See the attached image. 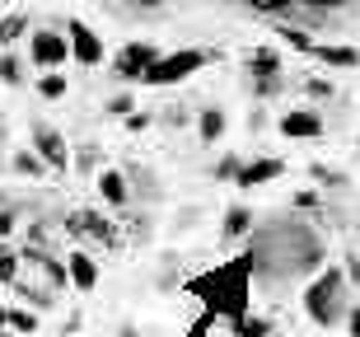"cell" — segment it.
Here are the masks:
<instances>
[{
  "label": "cell",
  "instance_id": "6da1fadb",
  "mask_svg": "<svg viewBox=\"0 0 360 337\" xmlns=\"http://www.w3.org/2000/svg\"><path fill=\"white\" fill-rule=\"evenodd\" d=\"M187 291L201 300V310L225 319L229 328L248 319V295H253V253L234 257V262H220V267L201 272L187 281Z\"/></svg>",
  "mask_w": 360,
  "mask_h": 337
},
{
  "label": "cell",
  "instance_id": "7a4b0ae2",
  "mask_svg": "<svg viewBox=\"0 0 360 337\" xmlns=\"http://www.w3.org/2000/svg\"><path fill=\"white\" fill-rule=\"evenodd\" d=\"M347 295H351V281H347V272L337 267H323L314 281L304 286V310H309V319L319 328H333V324H347V314H351V305H347Z\"/></svg>",
  "mask_w": 360,
  "mask_h": 337
},
{
  "label": "cell",
  "instance_id": "3957f363",
  "mask_svg": "<svg viewBox=\"0 0 360 337\" xmlns=\"http://www.w3.org/2000/svg\"><path fill=\"white\" fill-rule=\"evenodd\" d=\"M66 234L80 248H122V234H117V225L108 220V211H94V206H75L66 216Z\"/></svg>",
  "mask_w": 360,
  "mask_h": 337
},
{
  "label": "cell",
  "instance_id": "277c9868",
  "mask_svg": "<svg viewBox=\"0 0 360 337\" xmlns=\"http://www.w3.org/2000/svg\"><path fill=\"white\" fill-rule=\"evenodd\" d=\"M206 61H211V52H201V47H178V52H164L160 61L141 75V84H178V80H187V75H197Z\"/></svg>",
  "mask_w": 360,
  "mask_h": 337
},
{
  "label": "cell",
  "instance_id": "5b68a950",
  "mask_svg": "<svg viewBox=\"0 0 360 337\" xmlns=\"http://www.w3.org/2000/svg\"><path fill=\"white\" fill-rule=\"evenodd\" d=\"M28 61L38 70H56L70 61V42L66 33H56V28H38V33H28Z\"/></svg>",
  "mask_w": 360,
  "mask_h": 337
},
{
  "label": "cell",
  "instance_id": "8992f818",
  "mask_svg": "<svg viewBox=\"0 0 360 337\" xmlns=\"http://www.w3.org/2000/svg\"><path fill=\"white\" fill-rule=\"evenodd\" d=\"M160 56L164 52L155 47V42H127V47H117V56H112V70H117L122 80H141Z\"/></svg>",
  "mask_w": 360,
  "mask_h": 337
},
{
  "label": "cell",
  "instance_id": "52a82bcc",
  "mask_svg": "<svg viewBox=\"0 0 360 337\" xmlns=\"http://www.w3.org/2000/svg\"><path fill=\"white\" fill-rule=\"evenodd\" d=\"M66 42H70V61H75V66H98V61H103V38H98L89 24H80V19H70Z\"/></svg>",
  "mask_w": 360,
  "mask_h": 337
},
{
  "label": "cell",
  "instance_id": "ba28073f",
  "mask_svg": "<svg viewBox=\"0 0 360 337\" xmlns=\"http://www.w3.org/2000/svg\"><path fill=\"white\" fill-rule=\"evenodd\" d=\"M33 155H38L42 164H47V169H56V174H61V169H70V150H66V141H61V132H56V127H33Z\"/></svg>",
  "mask_w": 360,
  "mask_h": 337
},
{
  "label": "cell",
  "instance_id": "9c48e42d",
  "mask_svg": "<svg viewBox=\"0 0 360 337\" xmlns=\"http://www.w3.org/2000/svg\"><path fill=\"white\" fill-rule=\"evenodd\" d=\"M281 174H285V164H281L276 155H257V160H243V169H239L234 183L248 192V188H262V183H271V178H281Z\"/></svg>",
  "mask_w": 360,
  "mask_h": 337
},
{
  "label": "cell",
  "instance_id": "30bf717a",
  "mask_svg": "<svg viewBox=\"0 0 360 337\" xmlns=\"http://www.w3.org/2000/svg\"><path fill=\"white\" fill-rule=\"evenodd\" d=\"M281 136H290V141H319L323 136V117L309 108H290L281 117Z\"/></svg>",
  "mask_w": 360,
  "mask_h": 337
},
{
  "label": "cell",
  "instance_id": "8fae6325",
  "mask_svg": "<svg viewBox=\"0 0 360 337\" xmlns=\"http://www.w3.org/2000/svg\"><path fill=\"white\" fill-rule=\"evenodd\" d=\"M323 66H337V70H356L360 66V47H351V42H314V52Z\"/></svg>",
  "mask_w": 360,
  "mask_h": 337
},
{
  "label": "cell",
  "instance_id": "7c38bea8",
  "mask_svg": "<svg viewBox=\"0 0 360 337\" xmlns=\"http://www.w3.org/2000/svg\"><path fill=\"white\" fill-rule=\"evenodd\" d=\"M66 272H70V286H75V291H94V286H98V262H94L84 248H70L66 253Z\"/></svg>",
  "mask_w": 360,
  "mask_h": 337
},
{
  "label": "cell",
  "instance_id": "4fadbf2b",
  "mask_svg": "<svg viewBox=\"0 0 360 337\" xmlns=\"http://www.w3.org/2000/svg\"><path fill=\"white\" fill-rule=\"evenodd\" d=\"M253 225H257V211H248V206H229L225 220H220V234H225V239H243Z\"/></svg>",
  "mask_w": 360,
  "mask_h": 337
},
{
  "label": "cell",
  "instance_id": "5bb4252c",
  "mask_svg": "<svg viewBox=\"0 0 360 337\" xmlns=\"http://www.w3.org/2000/svg\"><path fill=\"white\" fill-rule=\"evenodd\" d=\"M248 70H253V80H281V56L271 47H253L248 52Z\"/></svg>",
  "mask_w": 360,
  "mask_h": 337
},
{
  "label": "cell",
  "instance_id": "9a60e30c",
  "mask_svg": "<svg viewBox=\"0 0 360 337\" xmlns=\"http://www.w3.org/2000/svg\"><path fill=\"white\" fill-rule=\"evenodd\" d=\"M98 192H103L108 206H127V197H131V192H127V178H122L117 169H103V174H98Z\"/></svg>",
  "mask_w": 360,
  "mask_h": 337
},
{
  "label": "cell",
  "instance_id": "2e32d148",
  "mask_svg": "<svg viewBox=\"0 0 360 337\" xmlns=\"http://www.w3.org/2000/svg\"><path fill=\"white\" fill-rule=\"evenodd\" d=\"M19 272H24V253H19L10 239H0V286H14Z\"/></svg>",
  "mask_w": 360,
  "mask_h": 337
},
{
  "label": "cell",
  "instance_id": "e0dca14e",
  "mask_svg": "<svg viewBox=\"0 0 360 337\" xmlns=\"http://www.w3.org/2000/svg\"><path fill=\"white\" fill-rule=\"evenodd\" d=\"M14 291H19V295L28 300V310H52V291H42L38 281H24V276H19V281H14Z\"/></svg>",
  "mask_w": 360,
  "mask_h": 337
},
{
  "label": "cell",
  "instance_id": "ac0fdd59",
  "mask_svg": "<svg viewBox=\"0 0 360 337\" xmlns=\"http://www.w3.org/2000/svg\"><path fill=\"white\" fill-rule=\"evenodd\" d=\"M19 38H28V14H5L0 19V47H10V42H19Z\"/></svg>",
  "mask_w": 360,
  "mask_h": 337
},
{
  "label": "cell",
  "instance_id": "d6986e66",
  "mask_svg": "<svg viewBox=\"0 0 360 337\" xmlns=\"http://www.w3.org/2000/svg\"><path fill=\"white\" fill-rule=\"evenodd\" d=\"M197 132H201V141H220V136H225V113L220 108H201Z\"/></svg>",
  "mask_w": 360,
  "mask_h": 337
},
{
  "label": "cell",
  "instance_id": "ffe728a7",
  "mask_svg": "<svg viewBox=\"0 0 360 337\" xmlns=\"http://www.w3.org/2000/svg\"><path fill=\"white\" fill-rule=\"evenodd\" d=\"M5 333L33 337V333H38V310H10V324H5Z\"/></svg>",
  "mask_w": 360,
  "mask_h": 337
},
{
  "label": "cell",
  "instance_id": "44dd1931",
  "mask_svg": "<svg viewBox=\"0 0 360 337\" xmlns=\"http://www.w3.org/2000/svg\"><path fill=\"white\" fill-rule=\"evenodd\" d=\"M276 38L285 42V47H295V52H314V38H309L304 28H295V24H276Z\"/></svg>",
  "mask_w": 360,
  "mask_h": 337
},
{
  "label": "cell",
  "instance_id": "7402d4cb",
  "mask_svg": "<svg viewBox=\"0 0 360 337\" xmlns=\"http://www.w3.org/2000/svg\"><path fill=\"white\" fill-rule=\"evenodd\" d=\"M14 174H24V178H42V174H47V164H42L38 155H33V150H19V155H14Z\"/></svg>",
  "mask_w": 360,
  "mask_h": 337
},
{
  "label": "cell",
  "instance_id": "603a6c76",
  "mask_svg": "<svg viewBox=\"0 0 360 337\" xmlns=\"http://www.w3.org/2000/svg\"><path fill=\"white\" fill-rule=\"evenodd\" d=\"M243 10H253V14H290L300 0H239Z\"/></svg>",
  "mask_w": 360,
  "mask_h": 337
},
{
  "label": "cell",
  "instance_id": "cb8c5ba5",
  "mask_svg": "<svg viewBox=\"0 0 360 337\" xmlns=\"http://www.w3.org/2000/svg\"><path fill=\"white\" fill-rule=\"evenodd\" d=\"M0 80L5 84H24V66H19L14 52H0Z\"/></svg>",
  "mask_w": 360,
  "mask_h": 337
},
{
  "label": "cell",
  "instance_id": "d4e9b609",
  "mask_svg": "<svg viewBox=\"0 0 360 337\" xmlns=\"http://www.w3.org/2000/svg\"><path fill=\"white\" fill-rule=\"evenodd\" d=\"M234 337H271V319H243V324H234Z\"/></svg>",
  "mask_w": 360,
  "mask_h": 337
},
{
  "label": "cell",
  "instance_id": "484cf974",
  "mask_svg": "<svg viewBox=\"0 0 360 337\" xmlns=\"http://www.w3.org/2000/svg\"><path fill=\"white\" fill-rule=\"evenodd\" d=\"M66 89H70V84H66V75H56V70H47V75L38 80V94H42V98H61Z\"/></svg>",
  "mask_w": 360,
  "mask_h": 337
},
{
  "label": "cell",
  "instance_id": "4316f807",
  "mask_svg": "<svg viewBox=\"0 0 360 337\" xmlns=\"http://www.w3.org/2000/svg\"><path fill=\"white\" fill-rule=\"evenodd\" d=\"M239 169H243L239 155H225V160L215 164V178H220V183H234V178H239Z\"/></svg>",
  "mask_w": 360,
  "mask_h": 337
},
{
  "label": "cell",
  "instance_id": "83f0119b",
  "mask_svg": "<svg viewBox=\"0 0 360 337\" xmlns=\"http://www.w3.org/2000/svg\"><path fill=\"white\" fill-rule=\"evenodd\" d=\"M108 113H112V117H131V94H112V98H108Z\"/></svg>",
  "mask_w": 360,
  "mask_h": 337
},
{
  "label": "cell",
  "instance_id": "f1b7e54d",
  "mask_svg": "<svg viewBox=\"0 0 360 337\" xmlns=\"http://www.w3.org/2000/svg\"><path fill=\"white\" fill-rule=\"evenodd\" d=\"M211 324H215V314H206V310H201V314H197V324L187 328L183 337H206V333H211Z\"/></svg>",
  "mask_w": 360,
  "mask_h": 337
},
{
  "label": "cell",
  "instance_id": "f546056e",
  "mask_svg": "<svg viewBox=\"0 0 360 337\" xmlns=\"http://www.w3.org/2000/svg\"><path fill=\"white\" fill-rule=\"evenodd\" d=\"M304 10H314V14H333V10H342L347 0H300Z\"/></svg>",
  "mask_w": 360,
  "mask_h": 337
},
{
  "label": "cell",
  "instance_id": "4dcf8cb0",
  "mask_svg": "<svg viewBox=\"0 0 360 337\" xmlns=\"http://www.w3.org/2000/svg\"><path fill=\"white\" fill-rule=\"evenodd\" d=\"M146 127H150L146 113H131V117H127V132H146Z\"/></svg>",
  "mask_w": 360,
  "mask_h": 337
},
{
  "label": "cell",
  "instance_id": "1f68e13d",
  "mask_svg": "<svg viewBox=\"0 0 360 337\" xmlns=\"http://www.w3.org/2000/svg\"><path fill=\"white\" fill-rule=\"evenodd\" d=\"M347 328H351V337H360V305H351V314H347Z\"/></svg>",
  "mask_w": 360,
  "mask_h": 337
},
{
  "label": "cell",
  "instance_id": "d6a6232c",
  "mask_svg": "<svg viewBox=\"0 0 360 337\" xmlns=\"http://www.w3.org/2000/svg\"><path fill=\"white\" fill-rule=\"evenodd\" d=\"M281 89V80H257V98H267V94H276Z\"/></svg>",
  "mask_w": 360,
  "mask_h": 337
},
{
  "label": "cell",
  "instance_id": "836d02e7",
  "mask_svg": "<svg viewBox=\"0 0 360 337\" xmlns=\"http://www.w3.org/2000/svg\"><path fill=\"white\" fill-rule=\"evenodd\" d=\"M131 10H160V5H169V0H127Z\"/></svg>",
  "mask_w": 360,
  "mask_h": 337
},
{
  "label": "cell",
  "instance_id": "e575fe53",
  "mask_svg": "<svg viewBox=\"0 0 360 337\" xmlns=\"http://www.w3.org/2000/svg\"><path fill=\"white\" fill-rule=\"evenodd\" d=\"M10 229H14V211H0V239H5Z\"/></svg>",
  "mask_w": 360,
  "mask_h": 337
},
{
  "label": "cell",
  "instance_id": "d590c367",
  "mask_svg": "<svg viewBox=\"0 0 360 337\" xmlns=\"http://www.w3.org/2000/svg\"><path fill=\"white\" fill-rule=\"evenodd\" d=\"M5 324H10V310H5V305H0V333H5Z\"/></svg>",
  "mask_w": 360,
  "mask_h": 337
}]
</instances>
